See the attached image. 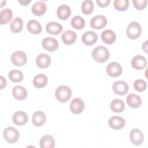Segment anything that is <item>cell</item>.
<instances>
[{
  "label": "cell",
  "instance_id": "obj_1",
  "mask_svg": "<svg viewBox=\"0 0 148 148\" xmlns=\"http://www.w3.org/2000/svg\"><path fill=\"white\" fill-rule=\"evenodd\" d=\"M92 57L99 63L106 62L109 57V50L103 46H99L95 47L92 51Z\"/></svg>",
  "mask_w": 148,
  "mask_h": 148
},
{
  "label": "cell",
  "instance_id": "obj_2",
  "mask_svg": "<svg viewBox=\"0 0 148 148\" xmlns=\"http://www.w3.org/2000/svg\"><path fill=\"white\" fill-rule=\"evenodd\" d=\"M72 94L71 88L65 85L59 86L56 90L55 96L60 102H66L71 97Z\"/></svg>",
  "mask_w": 148,
  "mask_h": 148
},
{
  "label": "cell",
  "instance_id": "obj_3",
  "mask_svg": "<svg viewBox=\"0 0 148 148\" xmlns=\"http://www.w3.org/2000/svg\"><path fill=\"white\" fill-rule=\"evenodd\" d=\"M142 32L140 25L136 21L130 23L127 28V35L131 39H136L139 38Z\"/></svg>",
  "mask_w": 148,
  "mask_h": 148
},
{
  "label": "cell",
  "instance_id": "obj_4",
  "mask_svg": "<svg viewBox=\"0 0 148 148\" xmlns=\"http://www.w3.org/2000/svg\"><path fill=\"white\" fill-rule=\"evenodd\" d=\"M3 135L5 139L9 143H16L20 136L18 131L13 127H8L3 130Z\"/></svg>",
  "mask_w": 148,
  "mask_h": 148
},
{
  "label": "cell",
  "instance_id": "obj_5",
  "mask_svg": "<svg viewBox=\"0 0 148 148\" xmlns=\"http://www.w3.org/2000/svg\"><path fill=\"white\" fill-rule=\"evenodd\" d=\"M27 60V58L25 53L22 51H16L11 56L12 63L17 66L24 65L26 63Z\"/></svg>",
  "mask_w": 148,
  "mask_h": 148
},
{
  "label": "cell",
  "instance_id": "obj_6",
  "mask_svg": "<svg viewBox=\"0 0 148 148\" xmlns=\"http://www.w3.org/2000/svg\"><path fill=\"white\" fill-rule=\"evenodd\" d=\"M107 24V19L103 15H96L90 20L91 27L95 29H100Z\"/></svg>",
  "mask_w": 148,
  "mask_h": 148
},
{
  "label": "cell",
  "instance_id": "obj_7",
  "mask_svg": "<svg viewBox=\"0 0 148 148\" xmlns=\"http://www.w3.org/2000/svg\"><path fill=\"white\" fill-rule=\"evenodd\" d=\"M128 85L124 81H116L112 86V89L116 94L123 95L127 93L128 91Z\"/></svg>",
  "mask_w": 148,
  "mask_h": 148
},
{
  "label": "cell",
  "instance_id": "obj_8",
  "mask_svg": "<svg viewBox=\"0 0 148 148\" xmlns=\"http://www.w3.org/2000/svg\"><path fill=\"white\" fill-rule=\"evenodd\" d=\"M123 71L121 66L116 62H112L106 67V72L111 77H117L120 76Z\"/></svg>",
  "mask_w": 148,
  "mask_h": 148
},
{
  "label": "cell",
  "instance_id": "obj_9",
  "mask_svg": "<svg viewBox=\"0 0 148 148\" xmlns=\"http://www.w3.org/2000/svg\"><path fill=\"white\" fill-rule=\"evenodd\" d=\"M42 45L43 48L49 51H54L58 47V40L51 37H47L42 40Z\"/></svg>",
  "mask_w": 148,
  "mask_h": 148
},
{
  "label": "cell",
  "instance_id": "obj_10",
  "mask_svg": "<svg viewBox=\"0 0 148 148\" xmlns=\"http://www.w3.org/2000/svg\"><path fill=\"white\" fill-rule=\"evenodd\" d=\"M108 124L111 128L119 130L124 127L125 124V121L124 118L121 117L112 116L109 119Z\"/></svg>",
  "mask_w": 148,
  "mask_h": 148
},
{
  "label": "cell",
  "instance_id": "obj_11",
  "mask_svg": "<svg viewBox=\"0 0 148 148\" xmlns=\"http://www.w3.org/2000/svg\"><path fill=\"white\" fill-rule=\"evenodd\" d=\"M84 109V103L83 101L79 98L72 99L70 103V110L74 114H79Z\"/></svg>",
  "mask_w": 148,
  "mask_h": 148
},
{
  "label": "cell",
  "instance_id": "obj_12",
  "mask_svg": "<svg viewBox=\"0 0 148 148\" xmlns=\"http://www.w3.org/2000/svg\"><path fill=\"white\" fill-rule=\"evenodd\" d=\"M130 139L132 143L136 146H139L142 144L144 139V136L142 132L137 128L132 129L130 132Z\"/></svg>",
  "mask_w": 148,
  "mask_h": 148
},
{
  "label": "cell",
  "instance_id": "obj_13",
  "mask_svg": "<svg viewBox=\"0 0 148 148\" xmlns=\"http://www.w3.org/2000/svg\"><path fill=\"white\" fill-rule=\"evenodd\" d=\"M147 65V60L145 57L141 55L134 56L131 60V66L135 69L140 70Z\"/></svg>",
  "mask_w": 148,
  "mask_h": 148
},
{
  "label": "cell",
  "instance_id": "obj_14",
  "mask_svg": "<svg viewBox=\"0 0 148 148\" xmlns=\"http://www.w3.org/2000/svg\"><path fill=\"white\" fill-rule=\"evenodd\" d=\"M28 120L27 114L23 111H18L14 113L12 117L13 123L17 125H23L27 123Z\"/></svg>",
  "mask_w": 148,
  "mask_h": 148
},
{
  "label": "cell",
  "instance_id": "obj_15",
  "mask_svg": "<svg viewBox=\"0 0 148 148\" xmlns=\"http://www.w3.org/2000/svg\"><path fill=\"white\" fill-rule=\"evenodd\" d=\"M98 39V36L97 34L91 31H87L84 33L82 37V40L83 43L87 46H91L94 45Z\"/></svg>",
  "mask_w": 148,
  "mask_h": 148
},
{
  "label": "cell",
  "instance_id": "obj_16",
  "mask_svg": "<svg viewBox=\"0 0 148 148\" xmlns=\"http://www.w3.org/2000/svg\"><path fill=\"white\" fill-rule=\"evenodd\" d=\"M51 63V58L50 56L45 53L39 54L36 59L37 66L40 68H47Z\"/></svg>",
  "mask_w": 148,
  "mask_h": 148
},
{
  "label": "cell",
  "instance_id": "obj_17",
  "mask_svg": "<svg viewBox=\"0 0 148 148\" xmlns=\"http://www.w3.org/2000/svg\"><path fill=\"white\" fill-rule=\"evenodd\" d=\"M46 120L45 113L42 111L35 112L32 117V124L36 127H40L43 125Z\"/></svg>",
  "mask_w": 148,
  "mask_h": 148
},
{
  "label": "cell",
  "instance_id": "obj_18",
  "mask_svg": "<svg viewBox=\"0 0 148 148\" xmlns=\"http://www.w3.org/2000/svg\"><path fill=\"white\" fill-rule=\"evenodd\" d=\"M61 38L64 44L70 45L75 43L77 38V35L75 32L71 30H66L62 33Z\"/></svg>",
  "mask_w": 148,
  "mask_h": 148
},
{
  "label": "cell",
  "instance_id": "obj_19",
  "mask_svg": "<svg viewBox=\"0 0 148 148\" xmlns=\"http://www.w3.org/2000/svg\"><path fill=\"white\" fill-rule=\"evenodd\" d=\"M13 97L20 101L25 99L27 97V91L26 89L21 86H16L12 90Z\"/></svg>",
  "mask_w": 148,
  "mask_h": 148
},
{
  "label": "cell",
  "instance_id": "obj_20",
  "mask_svg": "<svg viewBox=\"0 0 148 148\" xmlns=\"http://www.w3.org/2000/svg\"><path fill=\"white\" fill-rule=\"evenodd\" d=\"M101 39L103 42L108 45L113 43L116 39V35L111 29H106L101 34Z\"/></svg>",
  "mask_w": 148,
  "mask_h": 148
},
{
  "label": "cell",
  "instance_id": "obj_21",
  "mask_svg": "<svg viewBox=\"0 0 148 148\" xmlns=\"http://www.w3.org/2000/svg\"><path fill=\"white\" fill-rule=\"evenodd\" d=\"M62 26L57 22H49L46 25V31L52 35H58L62 31Z\"/></svg>",
  "mask_w": 148,
  "mask_h": 148
},
{
  "label": "cell",
  "instance_id": "obj_22",
  "mask_svg": "<svg viewBox=\"0 0 148 148\" xmlns=\"http://www.w3.org/2000/svg\"><path fill=\"white\" fill-rule=\"evenodd\" d=\"M127 104L132 108H137L142 104V99L137 94H130L127 97Z\"/></svg>",
  "mask_w": 148,
  "mask_h": 148
},
{
  "label": "cell",
  "instance_id": "obj_23",
  "mask_svg": "<svg viewBox=\"0 0 148 148\" xmlns=\"http://www.w3.org/2000/svg\"><path fill=\"white\" fill-rule=\"evenodd\" d=\"M46 5L42 1H37L32 5V12L36 16H42L46 11Z\"/></svg>",
  "mask_w": 148,
  "mask_h": 148
},
{
  "label": "cell",
  "instance_id": "obj_24",
  "mask_svg": "<svg viewBox=\"0 0 148 148\" xmlns=\"http://www.w3.org/2000/svg\"><path fill=\"white\" fill-rule=\"evenodd\" d=\"M57 16L61 20H66L71 14L70 7L66 5H60L57 10Z\"/></svg>",
  "mask_w": 148,
  "mask_h": 148
},
{
  "label": "cell",
  "instance_id": "obj_25",
  "mask_svg": "<svg viewBox=\"0 0 148 148\" xmlns=\"http://www.w3.org/2000/svg\"><path fill=\"white\" fill-rule=\"evenodd\" d=\"M28 31L33 34H39L42 31V26L39 21L35 20H29L27 25Z\"/></svg>",
  "mask_w": 148,
  "mask_h": 148
},
{
  "label": "cell",
  "instance_id": "obj_26",
  "mask_svg": "<svg viewBox=\"0 0 148 148\" xmlns=\"http://www.w3.org/2000/svg\"><path fill=\"white\" fill-rule=\"evenodd\" d=\"M39 145L42 148H53L55 145V140L52 136L46 135L41 138Z\"/></svg>",
  "mask_w": 148,
  "mask_h": 148
},
{
  "label": "cell",
  "instance_id": "obj_27",
  "mask_svg": "<svg viewBox=\"0 0 148 148\" xmlns=\"http://www.w3.org/2000/svg\"><path fill=\"white\" fill-rule=\"evenodd\" d=\"M48 82L47 77L43 74H38L36 75L33 79L34 86L37 88L44 87Z\"/></svg>",
  "mask_w": 148,
  "mask_h": 148
},
{
  "label": "cell",
  "instance_id": "obj_28",
  "mask_svg": "<svg viewBox=\"0 0 148 148\" xmlns=\"http://www.w3.org/2000/svg\"><path fill=\"white\" fill-rule=\"evenodd\" d=\"M13 12L9 8L2 9L0 13V23L2 25L7 24L12 18Z\"/></svg>",
  "mask_w": 148,
  "mask_h": 148
},
{
  "label": "cell",
  "instance_id": "obj_29",
  "mask_svg": "<svg viewBox=\"0 0 148 148\" xmlns=\"http://www.w3.org/2000/svg\"><path fill=\"white\" fill-rule=\"evenodd\" d=\"M125 108V104L120 99H114L110 103L111 110L115 113L122 112Z\"/></svg>",
  "mask_w": 148,
  "mask_h": 148
},
{
  "label": "cell",
  "instance_id": "obj_30",
  "mask_svg": "<svg viewBox=\"0 0 148 148\" xmlns=\"http://www.w3.org/2000/svg\"><path fill=\"white\" fill-rule=\"evenodd\" d=\"M23 27V21L20 17H15L10 24L11 31L14 33L20 32Z\"/></svg>",
  "mask_w": 148,
  "mask_h": 148
},
{
  "label": "cell",
  "instance_id": "obj_31",
  "mask_svg": "<svg viewBox=\"0 0 148 148\" xmlns=\"http://www.w3.org/2000/svg\"><path fill=\"white\" fill-rule=\"evenodd\" d=\"M71 25L76 29H81L85 25V21L81 16H75L72 18Z\"/></svg>",
  "mask_w": 148,
  "mask_h": 148
},
{
  "label": "cell",
  "instance_id": "obj_32",
  "mask_svg": "<svg viewBox=\"0 0 148 148\" xmlns=\"http://www.w3.org/2000/svg\"><path fill=\"white\" fill-rule=\"evenodd\" d=\"M8 76L10 80L14 83L21 82L24 77L22 72L16 69L10 71L9 73Z\"/></svg>",
  "mask_w": 148,
  "mask_h": 148
},
{
  "label": "cell",
  "instance_id": "obj_33",
  "mask_svg": "<svg viewBox=\"0 0 148 148\" xmlns=\"http://www.w3.org/2000/svg\"><path fill=\"white\" fill-rule=\"evenodd\" d=\"M82 12L85 14H90L93 11L94 3L91 0L84 1L81 6Z\"/></svg>",
  "mask_w": 148,
  "mask_h": 148
},
{
  "label": "cell",
  "instance_id": "obj_34",
  "mask_svg": "<svg viewBox=\"0 0 148 148\" xmlns=\"http://www.w3.org/2000/svg\"><path fill=\"white\" fill-rule=\"evenodd\" d=\"M113 5L116 10L123 12L128 8L129 1L128 0H114Z\"/></svg>",
  "mask_w": 148,
  "mask_h": 148
},
{
  "label": "cell",
  "instance_id": "obj_35",
  "mask_svg": "<svg viewBox=\"0 0 148 148\" xmlns=\"http://www.w3.org/2000/svg\"><path fill=\"white\" fill-rule=\"evenodd\" d=\"M134 87L137 91L142 92L146 89V82L142 79H137L134 82Z\"/></svg>",
  "mask_w": 148,
  "mask_h": 148
},
{
  "label": "cell",
  "instance_id": "obj_36",
  "mask_svg": "<svg viewBox=\"0 0 148 148\" xmlns=\"http://www.w3.org/2000/svg\"><path fill=\"white\" fill-rule=\"evenodd\" d=\"M133 5L138 10H142L146 8L147 3V0H133Z\"/></svg>",
  "mask_w": 148,
  "mask_h": 148
},
{
  "label": "cell",
  "instance_id": "obj_37",
  "mask_svg": "<svg viewBox=\"0 0 148 148\" xmlns=\"http://www.w3.org/2000/svg\"><path fill=\"white\" fill-rule=\"evenodd\" d=\"M110 2V0H97V3L100 7L108 6Z\"/></svg>",
  "mask_w": 148,
  "mask_h": 148
},
{
  "label": "cell",
  "instance_id": "obj_38",
  "mask_svg": "<svg viewBox=\"0 0 148 148\" xmlns=\"http://www.w3.org/2000/svg\"><path fill=\"white\" fill-rule=\"evenodd\" d=\"M6 85V79L2 76H1V89H3L4 87Z\"/></svg>",
  "mask_w": 148,
  "mask_h": 148
},
{
  "label": "cell",
  "instance_id": "obj_39",
  "mask_svg": "<svg viewBox=\"0 0 148 148\" xmlns=\"http://www.w3.org/2000/svg\"><path fill=\"white\" fill-rule=\"evenodd\" d=\"M18 2L21 4L22 5H27L28 3H29L31 2V1H27V0H24V1H18Z\"/></svg>",
  "mask_w": 148,
  "mask_h": 148
},
{
  "label": "cell",
  "instance_id": "obj_40",
  "mask_svg": "<svg viewBox=\"0 0 148 148\" xmlns=\"http://www.w3.org/2000/svg\"><path fill=\"white\" fill-rule=\"evenodd\" d=\"M3 2H6V1H1V3H2ZM2 6H3V4L2 3V4H1V8H2Z\"/></svg>",
  "mask_w": 148,
  "mask_h": 148
}]
</instances>
